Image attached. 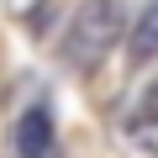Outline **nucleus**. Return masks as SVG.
I'll use <instances>...</instances> for the list:
<instances>
[{
	"mask_svg": "<svg viewBox=\"0 0 158 158\" xmlns=\"http://www.w3.org/2000/svg\"><path fill=\"white\" fill-rule=\"evenodd\" d=\"M121 37V6L116 0H85L79 6V16L69 21V42H63V58L74 69H90L100 63Z\"/></svg>",
	"mask_w": 158,
	"mask_h": 158,
	"instance_id": "nucleus-1",
	"label": "nucleus"
},
{
	"mask_svg": "<svg viewBox=\"0 0 158 158\" xmlns=\"http://www.w3.org/2000/svg\"><path fill=\"white\" fill-rule=\"evenodd\" d=\"M16 153H21V158H48V153H53V116H48L42 106L21 116V127H16Z\"/></svg>",
	"mask_w": 158,
	"mask_h": 158,
	"instance_id": "nucleus-2",
	"label": "nucleus"
},
{
	"mask_svg": "<svg viewBox=\"0 0 158 158\" xmlns=\"http://www.w3.org/2000/svg\"><path fill=\"white\" fill-rule=\"evenodd\" d=\"M132 53H137V58H153V53H158V6H148V11L137 16V27H132Z\"/></svg>",
	"mask_w": 158,
	"mask_h": 158,
	"instance_id": "nucleus-3",
	"label": "nucleus"
}]
</instances>
